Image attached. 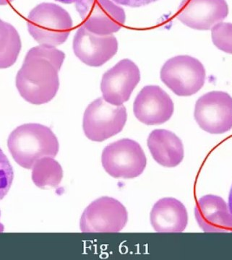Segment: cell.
<instances>
[{"label": "cell", "mask_w": 232, "mask_h": 260, "mask_svg": "<svg viewBox=\"0 0 232 260\" xmlns=\"http://www.w3.org/2000/svg\"><path fill=\"white\" fill-rule=\"evenodd\" d=\"M21 50L19 34L11 24L0 19V69H7L16 62Z\"/></svg>", "instance_id": "e0dca14e"}, {"label": "cell", "mask_w": 232, "mask_h": 260, "mask_svg": "<svg viewBox=\"0 0 232 260\" xmlns=\"http://www.w3.org/2000/svg\"><path fill=\"white\" fill-rule=\"evenodd\" d=\"M55 1L64 3V4H72V3H76L77 2L81 1V0H55Z\"/></svg>", "instance_id": "7402d4cb"}, {"label": "cell", "mask_w": 232, "mask_h": 260, "mask_svg": "<svg viewBox=\"0 0 232 260\" xmlns=\"http://www.w3.org/2000/svg\"><path fill=\"white\" fill-rule=\"evenodd\" d=\"M151 223L157 233H182L188 223V214L180 200L163 198L152 208Z\"/></svg>", "instance_id": "9a60e30c"}, {"label": "cell", "mask_w": 232, "mask_h": 260, "mask_svg": "<svg viewBox=\"0 0 232 260\" xmlns=\"http://www.w3.org/2000/svg\"><path fill=\"white\" fill-rule=\"evenodd\" d=\"M194 116L200 127L206 133H227L232 129V97L223 91L204 94L196 102Z\"/></svg>", "instance_id": "52a82bcc"}, {"label": "cell", "mask_w": 232, "mask_h": 260, "mask_svg": "<svg viewBox=\"0 0 232 260\" xmlns=\"http://www.w3.org/2000/svg\"><path fill=\"white\" fill-rule=\"evenodd\" d=\"M127 221V210L120 202L102 197L85 208L80 225L83 233H118Z\"/></svg>", "instance_id": "ba28073f"}, {"label": "cell", "mask_w": 232, "mask_h": 260, "mask_svg": "<svg viewBox=\"0 0 232 260\" xmlns=\"http://www.w3.org/2000/svg\"><path fill=\"white\" fill-rule=\"evenodd\" d=\"M65 54L55 47L39 46L30 49L16 76L20 95L34 105L51 102L59 88V72Z\"/></svg>", "instance_id": "6da1fadb"}, {"label": "cell", "mask_w": 232, "mask_h": 260, "mask_svg": "<svg viewBox=\"0 0 232 260\" xmlns=\"http://www.w3.org/2000/svg\"><path fill=\"white\" fill-rule=\"evenodd\" d=\"M175 111L173 101L159 86L148 85L141 90L133 104V112L138 120L147 125L167 122Z\"/></svg>", "instance_id": "4fadbf2b"}, {"label": "cell", "mask_w": 232, "mask_h": 260, "mask_svg": "<svg viewBox=\"0 0 232 260\" xmlns=\"http://www.w3.org/2000/svg\"><path fill=\"white\" fill-rule=\"evenodd\" d=\"M13 1V0H0V5H8Z\"/></svg>", "instance_id": "cb8c5ba5"}, {"label": "cell", "mask_w": 232, "mask_h": 260, "mask_svg": "<svg viewBox=\"0 0 232 260\" xmlns=\"http://www.w3.org/2000/svg\"><path fill=\"white\" fill-rule=\"evenodd\" d=\"M200 228L206 233L232 232V215L228 204L221 197L205 195L194 208Z\"/></svg>", "instance_id": "5bb4252c"}, {"label": "cell", "mask_w": 232, "mask_h": 260, "mask_svg": "<svg viewBox=\"0 0 232 260\" xmlns=\"http://www.w3.org/2000/svg\"><path fill=\"white\" fill-rule=\"evenodd\" d=\"M75 4L83 25L93 34L112 35L125 23L123 8L111 0H81Z\"/></svg>", "instance_id": "9c48e42d"}, {"label": "cell", "mask_w": 232, "mask_h": 260, "mask_svg": "<svg viewBox=\"0 0 232 260\" xmlns=\"http://www.w3.org/2000/svg\"><path fill=\"white\" fill-rule=\"evenodd\" d=\"M228 15L226 0H182L177 18L189 28L211 30Z\"/></svg>", "instance_id": "7c38bea8"}, {"label": "cell", "mask_w": 232, "mask_h": 260, "mask_svg": "<svg viewBox=\"0 0 232 260\" xmlns=\"http://www.w3.org/2000/svg\"><path fill=\"white\" fill-rule=\"evenodd\" d=\"M156 1L158 0H114V3H117V4L130 7V8H140V7L146 6V5L151 4Z\"/></svg>", "instance_id": "44dd1931"}, {"label": "cell", "mask_w": 232, "mask_h": 260, "mask_svg": "<svg viewBox=\"0 0 232 260\" xmlns=\"http://www.w3.org/2000/svg\"><path fill=\"white\" fill-rule=\"evenodd\" d=\"M102 162L111 177L134 179L144 172L147 159L139 143L130 139H122L104 149Z\"/></svg>", "instance_id": "8992f818"}, {"label": "cell", "mask_w": 232, "mask_h": 260, "mask_svg": "<svg viewBox=\"0 0 232 260\" xmlns=\"http://www.w3.org/2000/svg\"><path fill=\"white\" fill-rule=\"evenodd\" d=\"M32 169V179L34 184L39 188H57L62 181V168L52 157L39 159Z\"/></svg>", "instance_id": "ac0fdd59"}, {"label": "cell", "mask_w": 232, "mask_h": 260, "mask_svg": "<svg viewBox=\"0 0 232 260\" xmlns=\"http://www.w3.org/2000/svg\"><path fill=\"white\" fill-rule=\"evenodd\" d=\"M14 172L6 155L0 148V201L6 196L13 184Z\"/></svg>", "instance_id": "ffe728a7"}, {"label": "cell", "mask_w": 232, "mask_h": 260, "mask_svg": "<svg viewBox=\"0 0 232 260\" xmlns=\"http://www.w3.org/2000/svg\"><path fill=\"white\" fill-rule=\"evenodd\" d=\"M228 206H229L230 210H231V213L232 215V186L231 188V190H230L229 196H228Z\"/></svg>", "instance_id": "603a6c76"}, {"label": "cell", "mask_w": 232, "mask_h": 260, "mask_svg": "<svg viewBox=\"0 0 232 260\" xmlns=\"http://www.w3.org/2000/svg\"><path fill=\"white\" fill-rule=\"evenodd\" d=\"M8 148L17 164L31 169L44 157L54 158L59 152V142L50 128L40 124H25L12 132Z\"/></svg>", "instance_id": "7a4b0ae2"}, {"label": "cell", "mask_w": 232, "mask_h": 260, "mask_svg": "<svg viewBox=\"0 0 232 260\" xmlns=\"http://www.w3.org/2000/svg\"><path fill=\"white\" fill-rule=\"evenodd\" d=\"M147 143L153 159L163 167H176L183 160V143L172 132L166 129L153 130L148 136Z\"/></svg>", "instance_id": "2e32d148"}, {"label": "cell", "mask_w": 232, "mask_h": 260, "mask_svg": "<svg viewBox=\"0 0 232 260\" xmlns=\"http://www.w3.org/2000/svg\"><path fill=\"white\" fill-rule=\"evenodd\" d=\"M140 80L137 65L130 59H122L103 75L101 83L103 99L112 105L122 106L129 100Z\"/></svg>", "instance_id": "30bf717a"}, {"label": "cell", "mask_w": 232, "mask_h": 260, "mask_svg": "<svg viewBox=\"0 0 232 260\" xmlns=\"http://www.w3.org/2000/svg\"><path fill=\"white\" fill-rule=\"evenodd\" d=\"M206 73L204 64L192 56L171 58L161 70L162 82L179 96H190L204 87Z\"/></svg>", "instance_id": "277c9868"}, {"label": "cell", "mask_w": 232, "mask_h": 260, "mask_svg": "<svg viewBox=\"0 0 232 260\" xmlns=\"http://www.w3.org/2000/svg\"><path fill=\"white\" fill-rule=\"evenodd\" d=\"M29 34L41 45L56 47L64 44L73 28V20L62 7L42 3L27 18Z\"/></svg>", "instance_id": "3957f363"}, {"label": "cell", "mask_w": 232, "mask_h": 260, "mask_svg": "<svg viewBox=\"0 0 232 260\" xmlns=\"http://www.w3.org/2000/svg\"><path fill=\"white\" fill-rule=\"evenodd\" d=\"M127 119V110L123 105H112L100 98L85 109L83 131L92 141H105L122 132Z\"/></svg>", "instance_id": "5b68a950"}, {"label": "cell", "mask_w": 232, "mask_h": 260, "mask_svg": "<svg viewBox=\"0 0 232 260\" xmlns=\"http://www.w3.org/2000/svg\"><path fill=\"white\" fill-rule=\"evenodd\" d=\"M73 50L82 62L97 68L117 54L118 42L113 35H98L81 25L73 39Z\"/></svg>", "instance_id": "8fae6325"}, {"label": "cell", "mask_w": 232, "mask_h": 260, "mask_svg": "<svg viewBox=\"0 0 232 260\" xmlns=\"http://www.w3.org/2000/svg\"><path fill=\"white\" fill-rule=\"evenodd\" d=\"M211 39L219 50L232 54V23H221L211 28Z\"/></svg>", "instance_id": "d6986e66"}]
</instances>
